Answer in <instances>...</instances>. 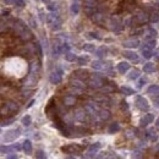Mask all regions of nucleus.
<instances>
[{
    "instance_id": "f257e3e1",
    "label": "nucleus",
    "mask_w": 159,
    "mask_h": 159,
    "mask_svg": "<svg viewBox=\"0 0 159 159\" xmlns=\"http://www.w3.org/2000/svg\"><path fill=\"white\" fill-rule=\"evenodd\" d=\"M28 66L27 61L20 56H12L7 58L3 66V71L9 74V76H13L16 78H21L27 74Z\"/></svg>"
},
{
    "instance_id": "f03ea898",
    "label": "nucleus",
    "mask_w": 159,
    "mask_h": 159,
    "mask_svg": "<svg viewBox=\"0 0 159 159\" xmlns=\"http://www.w3.org/2000/svg\"><path fill=\"white\" fill-rule=\"evenodd\" d=\"M20 135H21V129H19V127L17 129H12L4 135V142H12L17 137H20Z\"/></svg>"
},
{
    "instance_id": "7ed1b4c3",
    "label": "nucleus",
    "mask_w": 159,
    "mask_h": 159,
    "mask_svg": "<svg viewBox=\"0 0 159 159\" xmlns=\"http://www.w3.org/2000/svg\"><path fill=\"white\" fill-rule=\"evenodd\" d=\"M109 26H110V30L111 31H114V32H119L121 28H122V23H121V21L119 17H111L110 21H109Z\"/></svg>"
},
{
    "instance_id": "20e7f679",
    "label": "nucleus",
    "mask_w": 159,
    "mask_h": 159,
    "mask_svg": "<svg viewBox=\"0 0 159 159\" xmlns=\"http://www.w3.org/2000/svg\"><path fill=\"white\" fill-rule=\"evenodd\" d=\"M88 86L93 89H97V88H101L103 86V80L99 76H92L88 81Z\"/></svg>"
},
{
    "instance_id": "39448f33",
    "label": "nucleus",
    "mask_w": 159,
    "mask_h": 159,
    "mask_svg": "<svg viewBox=\"0 0 159 159\" xmlns=\"http://www.w3.org/2000/svg\"><path fill=\"white\" fill-rule=\"evenodd\" d=\"M97 7V1L95 0H85V10L87 15H92Z\"/></svg>"
},
{
    "instance_id": "423d86ee",
    "label": "nucleus",
    "mask_w": 159,
    "mask_h": 159,
    "mask_svg": "<svg viewBox=\"0 0 159 159\" xmlns=\"http://www.w3.org/2000/svg\"><path fill=\"white\" fill-rule=\"evenodd\" d=\"M136 105H137L138 109L144 110V111H148V109H149V104L147 102V99L143 98V97H137V98H136Z\"/></svg>"
},
{
    "instance_id": "0eeeda50",
    "label": "nucleus",
    "mask_w": 159,
    "mask_h": 159,
    "mask_svg": "<svg viewBox=\"0 0 159 159\" xmlns=\"http://www.w3.org/2000/svg\"><path fill=\"white\" fill-rule=\"evenodd\" d=\"M62 152H65V153H69V154H76V153H78L81 151V147L80 146H77V144H69V146H65V147H62Z\"/></svg>"
},
{
    "instance_id": "6e6552de",
    "label": "nucleus",
    "mask_w": 159,
    "mask_h": 159,
    "mask_svg": "<svg viewBox=\"0 0 159 159\" xmlns=\"http://www.w3.org/2000/svg\"><path fill=\"white\" fill-rule=\"evenodd\" d=\"M101 147H102V144L99 143V142L94 143V144H91L89 148H88V151H87V154H86V157H88V158L94 157V156H95V153L98 152V149L101 148Z\"/></svg>"
},
{
    "instance_id": "1a4fd4ad",
    "label": "nucleus",
    "mask_w": 159,
    "mask_h": 159,
    "mask_svg": "<svg viewBox=\"0 0 159 159\" xmlns=\"http://www.w3.org/2000/svg\"><path fill=\"white\" fill-rule=\"evenodd\" d=\"M122 45H124L125 48H136L140 45V40L137 38H130V39L125 40V42L122 43Z\"/></svg>"
},
{
    "instance_id": "9d476101",
    "label": "nucleus",
    "mask_w": 159,
    "mask_h": 159,
    "mask_svg": "<svg viewBox=\"0 0 159 159\" xmlns=\"http://www.w3.org/2000/svg\"><path fill=\"white\" fill-rule=\"evenodd\" d=\"M49 80L50 82L54 83V85H58L61 82V71H55V72H52L50 76H49Z\"/></svg>"
},
{
    "instance_id": "9b49d317",
    "label": "nucleus",
    "mask_w": 159,
    "mask_h": 159,
    "mask_svg": "<svg viewBox=\"0 0 159 159\" xmlns=\"http://www.w3.org/2000/svg\"><path fill=\"white\" fill-rule=\"evenodd\" d=\"M92 20H93L94 23H97V25H103L104 21H105V17H104L103 13L97 12V13H93V15H92Z\"/></svg>"
},
{
    "instance_id": "f8f14e48",
    "label": "nucleus",
    "mask_w": 159,
    "mask_h": 159,
    "mask_svg": "<svg viewBox=\"0 0 159 159\" xmlns=\"http://www.w3.org/2000/svg\"><path fill=\"white\" fill-rule=\"evenodd\" d=\"M149 20V17L146 12H138L137 15H136V21L138 22V23H146V22Z\"/></svg>"
},
{
    "instance_id": "ddd939ff",
    "label": "nucleus",
    "mask_w": 159,
    "mask_h": 159,
    "mask_svg": "<svg viewBox=\"0 0 159 159\" xmlns=\"http://www.w3.org/2000/svg\"><path fill=\"white\" fill-rule=\"evenodd\" d=\"M124 56L126 58V59H129V60H131V61H138V55L136 54L135 52H131V50H125L124 52Z\"/></svg>"
},
{
    "instance_id": "4468645a",
    "label": "nucleus",
    "mask_w": 159,
    "mask_h": 159,
    "mask_svg": "<svg viewBox=\"0 0 159 159\" xmlns=\"http://www.w3.org/2000/svg\"><path fill=\"white\" fill-rule=\"evenodd\" d=\"M129 70H130V64L126 61H121L119 65H117V71H119L120 74H126Z\"/></svg>"
},
{
    "instance_id": "2eb2a0df",
    "label": "nucleus",
    "mask_w": 159,
    "mask_h": 159,
    "mask_svg": "<svg viewBox=\"0 0 159 159\" xmlns=\"http://www.w3.org/2000/svg\"><path fill=\"white\" fill-rule=\"evenodd\" d=\"M153 120H154V115L153 114H146L142 119H141V126H147L148 124H151Z\"/></svg>"
},
{
    "instance_id": "dca6fc26",
    "label": "nucleus",
    "mask_w": 159,
    "mask_h": 159,
    "mask_svg": "<svg viewBox=\"0 0 159 159\" xmlns=\"http://www.w3.org/2000/svg\"><path fill=\"white\" fill-rule=\"evenodd\" d=\"M75 103H76V98L72 94H67V95H65V97H64V104H65V105L72 107Z\"/></svg>"
},
{
    "instance_id": "f3484780",
    "label": "nucleus",
    "mask_w": 159,
    "mask_h": 159,
    "mask_svg": "<svg viewBox=\"0 0 159 159\" xmlns=\"http://www.w3.org/2000/svg\"><path fill=\"white\" fill-rule=\"evenodd\" d=\"M56 19H59V15H58L56 12H54V11H52L50 13H48L47 17H45V20H47V23L50 25V26L53 25V22L55 21Z\"/></svg>"
},
{
    "instance_id": "a211bd4d",
    "label": "nucleus",
    "mask_w": 159,
    "mask_h": 159,
    "mask_svg": "<svg viewBox=\"0 0 159 159\" xmlns=\"http://www.w3.org/2000/svg\"><path fill=\"white\" fill-rule=\"evenodd\" d=\"M74 75H75V77H76V78H78V80H82L83 77L86 78V77L88 76V71H87V70H83V69H81V70H76V71L74 72Z\"/></svg>"
},
{
    "instance_id": "6ab92c4d",
    "label": "nucleus",
    "mask_w": 159,
    "mask_h": 159,
    "mask_svg": "<svg viewBox=\"0 0 159 159\" xmlns=\"http://www.w3.org/2000/svg\"><path fill=\"white\" fill-rule=\"evenodd\" d=\"M20 37H21L22 40H30L32 38V33H31V31L26 27V28L20 33Z\"/></svg>"
},
{
    "instance_id": "aec40b11",
    "label": "nucleus",
    "mask_w": 159,
    "mask_h": 159,
    "mask_svg": "<svg viewBox=\"0 0 159 159\" xmlns=\"http://www.w3.org/2000/svg\"><path fill=\"white\" fill-rule=\"evenodd\" d=\"M85 117H86V113H85V110H77L75 114H74V119L76 120V121H85Z\"/></svg>"
},
{
    "instance_id": "412c9836",
    "label": "nucleus",
    "mask_w": 159,
    "mask_h": 159,
    "mask_svg": "<svg viewBox=\"0 0 159 159\" xmlns=\"http://www.w3.org/2000/svg\"><path fill=\"white\" fill-rule=\"evenodd\" d=\"M143 71L146 74H151V72H154L156 71V65L153 62H147L143 65Z\"/></svg>"
},
{
    "instance_id": "4be33fe9",
    "label": "nucleus",
    "mask_w": 159,
    "mask_h": 159,
    "mask_svg": "<svg viewBox=\"0 0 159 159\" xmlns=\"http://www.w3.org/2000/svg\"><path fill=\"white\" fill-rule=\"evenodd\" d=\"M17 109H19V105H17L16 103L10 102V103L6 104V111L7 113H13V111H16Z\"/></svg>"
},
{
    "instance_id": "5701e85b",
    "label": "nucleus",
    "mask_w": 159,
    "mask_h": 159,
    "mask_svg": "<svg viewBox=\"0 0 159 159\" xmlns=\"http://www.w3.org/2000/svg\"><path fill=\"white\" fill-rule=\"evenodd\" d=\"M147 135H148L149 140L153 141V142H156V141L158 140V135H157V132H156V130H154V129H149L147 131Z\"/></svg>"
},
{
    "instance_id": "b1692460",
    "label": "nucleus",
    "mask_w": 159,
    "mask_h": 159,
    "mask_svg": "<svg viewBox=\"0 0 159 159\" xmlns=\"http://www.w3.org/2000/svg\"><path fill=\"white\" fill-rule=\"evenodd\" d=\"M157 37V31L153 30V28H148L147 30V33H146V40L148 39H153Z\"/></svg>"
},
{
    "instance_id": "393cba45",
    "label": "nucleus",
    "mask_w": 159,
    "mask_h": 159,
    "mask_svg": "<svg viewBox=\"0 0 159 159\" xmlns=\"http://www.w3.org/2000/svg\"><path fill=\"white\" fill-rule=\"evenodd\" d=\"M142 54H143V58H146V59H149L151 56H153L152 49H149L148 47H146V45L142 48Z\"/></svg>"
},
{
    "instance_id": "a878e982",
    "label": "nucleus",
    "mask_w": 159,
    "mask_h": 159,
    "mask_svg": "<svg viewBox=\"0 0 159 159\" xmlns=\"http://www.w3.org/2000/svg\"><path fill=\"white\" fill-rule=\"evenodd\" d=\"M22 146H23V151L27 153V154H30L32 152V143H31V141L28 140H26L23 143H22Z\"/></svg>"
},
{
    "instance_id": "bb28decb",
    "label": "nucleus",
    "mask_w": 159,
    "mask_h": 159,
    "mask_svg": "<svg viewBox=\"0 0 159 159\" xmlns=\"http://www.w3.org/2000/svg\"><path fill=\"white\" fill-rule=\"evenodd\" d=\"M119 130H120V125L117 124V122H114V124H111L110 126H109V129H108L109 134H115V132H117Z\"/></svg>"
},
{
    "instance_id": "cd10ccee",
    "label": "nucleus",
    "mask_w": 159,
    "mask_h": 159,
    "mask_svg": "<svg viewBox=\"0 0 159 159\" xmlns=\"http://www.w3.org/2000/svg\"><path fill=\"white\" fill-rule=\"evenodd\" d=\"M138 77H140V71L138 70H132V71H130L127 78H129L130 81H132V80H137Z\"/></svg>"
},
{
    "instance_id": "c85d7f7f",
    "label": "nucleus",
    "mask_w": 159,
    "mask_h": 159,
    "mask_svg": "<svg viewBox=\"0 0 159 159\" xmlns=\"http://www.w3.org/2000/svg\"><path fill=\"white\" fill-rule=\"evenodd\" d=\"M71 85H72V87H75V88H78V89H83L85 88V85L82 83V81L77 78L76 81H71Z\"/></svg>"
},
{
    "instance_id": "c756f323",
    "label": "nucleus",
    "mask_w": 159,
    "mask_h": 159,
    "mask_svg": "<svg viewBox=\"0 0 159 159\" xmlns=\"http://www.w3.org/2000/svg\"><path fill=\"white\" fill-rule=\"evenodd\" d=\"M147 92H148V94H159V86H157V85H152L151 87H149L148 89H147Z\"/></svg>"
},
{
    "instance_id": "7c9ffc66",
    "label": "nucleus",
    "mask_w": 159,
    "mask_h": 159,
    "mask_svg": "<svg viewBox=\"0 0 159 159\" xmlns=\"http://www.w3.org/2000/svg\"><path fill=\"white\" fill-rule=\"evenodd\" d=\"M86 110H87L89 114H94V113L97 111V107H95L93 103H87L86 104Z\"/></svg>"
},
{
    "instance_id": "2f4dec72",
    "label": "nucleus",
    "mask_w": 159,
    "mask_h": 159,
    "mask_svg": "<svg viewBox=\"0 0 159 159\" xmlns=\"http://www.w3.org/2000/svg\"><path fill=\"white\" fill-rule=\"evenodd\" d=\"M21 122H22V125H23V126L28 127V126L32 124V119H31V116H30V115H25L23 117H22Z\"/></svg>"
},
{
    "instance_id": "473e14b6",
    "label": "nucleus",
    "mask_w": 159,
    "mask_h": 159,
    "mask_svg": "<svg viewBox=\"0 0 159 159\" xmlns=\"http://www.w3.org/2000/svg\"><path fill=\"white\" fill-rule=\"evenodd\" d=\"M78 12H80V4L76 1V3H74L71 5V13H72V15H77Z\"/></svg>"
},
{
    "instance_id": "72a5a7b5",
    "label": "nucleus",
    "mask_w": 159,
    "mask_h": 159,
    "mask_svg": "<svg viewBox=\"0 0 159 159\" xmlns=\"http://www.w3.org/2000/svg\"><path fill=\"white\" fill-rule=\"evenodd\" d=\"M99 117H101L102 120H108V119H110V113L108 110H101L99 111Z\"/></svg>"
},
{
    "instance_id": "f704fd0d",
    "label": "nucleus",
    "mask_w": 159,
    "mask_h": 159,
    "mask_svg": "<svg viewBox=\"0 0 159 159\" xmlns=\"http://www.w3.org/2000/svg\"><path fill=\"white\" fill-rule=\"evenodd\" d=\"M92 67L95 70H102V69H104V64L102 61H99V60H95V61L92 62Z\"/></svg>"
},
{
    "instance_id": "c9c22d12",
    "label": "nucleus",
    "mask_w": 159,
    "mask_h": 159,
    "mask_svg": "<svg viewBox=\"0 0 159 159\" xmlns=\"http://www.w3.org/2000/svg\"><path fill=\"white\" fill-rule=\"evenodd\" d=\"M107 48L105 47H101L99 49H97V50H95V54H97V55L99 56V58H102V56H104L107 54Z\"/></svg>"
},
{
    "instance_id": "e433bc0d",
    "label": "nucleus",
    "mask_w": 159,
    "mask_h": 159,
    "mask_svg": "<svg viewBox=\"0 0 159 159\" xmlns=\"http://www.w3.org/2000/svg\"><path fill=\"white\" fill-rule=\"evenodd\" d=\"M60 27H61V20H60V19H56L55 21L53 22V25H52V30L55 31V30H59Z\"/></svg>"
},
{
    "instance_id": "4c0bfd02",
    "label": "nucleus",
    "mask_w": 159,
    "mask_h": 159,
    "mask_svg": "<svg viewBox=\"0 0 159 159\" xmlns=\"http://www.w3.org/2000/svg\"><path fill=\"white\" fill-rule=\"evenodd\" d=\"M94 45L92 43H87V44H85L83 45V50L85 52H94Z\"/></svg>"
},
{
    "instance_id": "58836bf2",
    "label": "nucleus",
    "mask_w": 159,
    "mask_h": 159,
    "mask_svg": "<svg viewBox=\"0 0 159 159\" xmlns=\"http://www.w3.org/2000/svg\"><path fill=\"white\" fill-rule=\"evenodd\" d=\"M65 59H66L67 61H70V62H71V61H75V60H76V55L69 52V53L65 54Z\"/></svg>"
},
{
    "instance_id": "ea45409f",
    "label": "nucleus",
    "mask_w": 159,
    "mask_h": 159,
    "mask_svg": "<svg viewBox=\"0 0 159 159\" xmlns=\"http://www.w3.org/2000/svg\"><path fill=\"white\" fill-rule=\"evenodd\" d=\"M72 132H74V135L76 136V137H78V136H82L85 134V131L82 129H80V127H75V129L72 130Z\"/></svg>"
},
{
    "instance_id": "a19ab883",
    "label": "nucleus",
    "mask_w": 159,
    "mask_h": 159,
    "mask_svg": "<svg viewBox=\"0 0 159 159\" xmlns=\"http://www.w3.org/2000/svg\"><path fill=\"white\" fill-rule=\"evenodd\" d=\"M121 91L124 92V94H126V95H131V94H134L135 93V91L134 89H131V88H129V87H121Z\"/></svg>"
},
{
    "instance_id": "79ce46f5",
    "label": "nucleus",
    "mask_w": 159,
    "mask_h": 159,
    "mask_svg": "<svg viewBox=\"0 0 159 159\" xmlns=\"http://www.w3.org/2000/svg\"><path fill=\"white\" fill-rule=\"evenodd\" d=\"M88 62V56H81L78 58V64L80 65H86Z\"/></svg>"
},
{
    "instance_id": "37998d69",
    "label": "nucleus",
    "mask_w": 159,
    "mask_h": 159,
    "mask_svg": "<svg viewBox=\"0 0 159 159\" xmlns=\"http://www.w3.org/2000/svg\"><path fill=\"white\" fill-rule=\"evenodd\" d=\"M69 50H70V45L69 44H66V43H62V45H61V53H69Z\"/></svg>"
},
{
    "instance_id": "c03bdc74",
    "label": "nucleus",
    "mask_w": 159,
    "mask_h": 159,
    "mask_svg": "<svg viewBox=\"0 0 159 159\" xmlns=\"http://www.w3.org/2000/svg\"><path fill=\"white\" fill-rule=\"evenodd\" d=\"M151 20H152L153 22H157V21H159V11H156V12H153V13H152V17H151Z\"/></svg>"
},
{
    "instance_id": "a18cd8bd",
    "label": "nucleus",
    "mask_w": 159,
    "mask_h": 159,
    "mask_svg": "<svg viewBox=\"0 0 159 159\" xmlns=\"http://www.w3.org/2000/svg\"><path fill=\"white\" fill-rule=\"evenodd\" d=\"M45 157H47V156H45V153L43 151H40V149L36 152V158H45Z\"/></svg>"
},
{
    "instance_id": "49530a36",
    "label": "nucleus",
    "mask_w": 159,
    "mask_h": 159,
    "mask_svg": "<svg viewBox=\"0 0 159 159\" xmlns=\"http://www.w3.org/2000/svg\"><path fill=\"white\" fill-rule=\"evenodd\" d=\"M15 5H16L17 7L25 6V0H15Z\"/></svg>"
},
{
    "instance_id": "de8ad7c7",
    "label": "nucleus",
    "mask_w": 159,
    "mask_h": 159,
    "mask_svg": "<svg viewBox=\"0 0 159 159\" xmlns=\"http://www.w3.org/2000/svg\"><path fill=\"white\" fill-rule=\"evenodd\" d=\"M11 151H13V148H12V146H11V147H5V146H3V147H1V152H3V153H5V152H7V153H10Z\"/></svg>"
},
{
    "instance_id": "09e8293b",
    "label": "nucleus",
    "mask_w": 159,
    "mask_h": 159,
    "mask_svg": "<svg viewBox=\"0 0 159 159\" xmlns=\"http://www.w3.org/2000/svg\"><path fill=\"white\" fill-rule=\"evenodd\" d=\"M87 38H95V39H99V37L97 36V33H93V32H89V33H87Z\"/></svg>"
},
{
    "instance_id": "8fccbe9b",
    "label": "nucleus",
    "mask_w": 159,
    "mask_h": 159,
    "mask_svg": "<svg viewBox=\"0 0 159 159\" xmlns=\"http://www.w3.org/2000/svg\"><path fill=\"white\" fill-rule=\"evenodd\" d=\"M146 82H147V80H146V78H141V80L138 81V83H137V87L141 88V87H142V86H143L144 83H146Z\"/></svg>"
},
{
    "instance_id": "3c124183",
    "label": "nucleus",
    "mask_w": 159,
    "mask_h": 159,
    "mask_svg": "<svg viewBox=\"0 0 159 159\" xmlns=\"http://www.w3.org/2000/svg\"><path fill=\"white\" fill-rule=\"evenodd\" d=\"M132 157L134 158H141V157H142V153H141V151H135L132 153Z\"/></svg>"
},
{
    "instance_id": "603ef678",
    "label": "nucleus",
    "mask_w": 159,
    "mask_h": 159,
    "mask_svg": "<svg viewBox=\"0 0 159 159\" xmlns=\"http://www.w3.org/2000/svg\"><path fill=\"white\" fill-rule=\"evenodd\" d=\"M12 148L15 149V151H21V148H23V146H21L20 143H16V144H13Z\"/></svg>"
},
{
    "instance_id": "864d4df0",
    "label": "nucleus",
    "mask_w": 159,
    "mask_h": 159,
    "mask_svg": "<svg viewBox=\"0 0 159 159\" xmlns=\"http://www.w3.org/2000/svg\"><path fill=\"white\" fill-rule=\"evenodd\" d=\"M48 10H49V11H55V10H56V5H54V4H49Z\"/></svg>"
},
{
    "instance_id": "5fc2aeb1",
    "label": "nucleus",
    "mask_w": 159,
    "mask_h": 159,
    "mask_svg": "<svg viewBox=\"0 0 159 159\" xmlns=\"http://www.w3.org/2000/svg\"><path fill=\"white\" fill-rule=\"evenodd\" d=\"M121 108H122V110H129V105H127V103L126 102H122L121 103Z\"/></svg>"
},
{
    "instance_id": "6e6d98bb",
    "label": "nucleus",
    "mask_w": 159,
    "mask_h": 159,
    "mask_svg": "<svg viewBox=\"0 0 159 159\" xmlns=\"http://www.w3.org/2000/svg\"><path fill=\"white\" fill-rule=\"evenodd\" d=\"M15 121V119H10V120H6V121H3V124H1V126H5V125H10L11 122H13Z\"/></svg>"
},
{
    "instance_id": "4d7b16f0",
    "label": "nucleus",
    "mask_w": 159,
    "mask_h": 159,
    "mask_svg": "<svg viewBox=\"0 0 159 159\" xmlns=\"http://www.w3.org/2000/svg\"><path fill=\"white\" fill-rule=\"evenodd\" d=\"M6 158H9V159H17V154H9Z\"/></svg>"
},
{
    "instance_id": "13d9d810",
    "label": "nucleus",
    "mask_w": 159,
    "mask_h": 159,
    "mask_svg": "<svg viewBox=\"0 0 159 159\" xmlns=\"http://www.w3.org/2000/svg\"><path fill=\"white\" fill-rule=\"evenodd\" d=\"M5 1V4H7V5H11V4H15V0H4Z\"/></svg>"
},
{
    "instance_id": "bf43d9fd",
    "label": "nucleus",
    "mask_w": 159,
    "mask_h": 159,
    "mask_svg": "<svg viewBox=\"0 0 159 159\" xmlns=\"http://www.w3.org/2000/svg\"><path fill=\"white\" fill-rule=\"evenodd\" d=\"M34 103V101H31L30 102V104H28V105H27V108H30V107H32V104H33Z\"/></svg>"
},
{
    "instance_id": "052dcab7",
    "label": "nucleus",
    "mask_w": 159,
    "mask_h": 159,
    "mask_svg": "<svg viewBox=\"0 0 159 159\" xmlns=\"http://www.w3.org/2000/svg\"><path fill=\"white\" fill-rule=\"evenodd\" d=\"M42 1H43L44 4H49V1H50V0H42Z\"/></svg>"
},
{
    "instance_id": "680f3d73",
    "label": "nucleus",
    "mask_w": 159,
    "mask_h": 159,
    "mask_svg": "<svg viewBox=\"0 0 159 159\" xmlns=\"http://www.w3.org/2000/svg\"><path fill=\"white\" fill-rule=\"evenodd\" d=\"M157 126H158V127H159V119H158V120H157Z\"/></svg>"
},
{
    "instance_id": "e2e57ef3",
    "label": "nucleus",
    "mask_w": 159,
    "mask_h": 159,
    "mask_svg": "<svg viewBox=\"0 0 159 159\" xmlns=\"http://www.w3.org/2000/svg\"><path fill=\"white\" fill-rule=\"evenodd\" d=\"M74 1H77V0H74Z\"/></svg>"
}]
</instances>
